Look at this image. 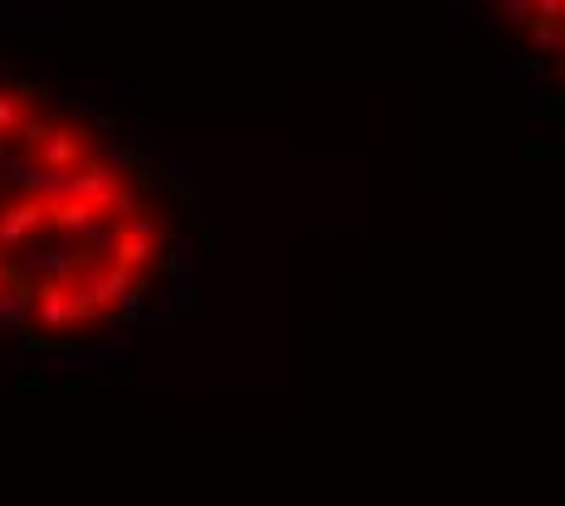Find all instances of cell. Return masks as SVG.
Here are the masks:
<instances>
[{
    "instance_id": "obj_1",
    "label": "cell",
    "mask_w": 565,
    "mask_h": 506,
    "mask_svg": "<svg viewBox=\"0 0 565 506\" xmlns=\"http://www.w3.org/2000/svg\"><path fill=\"white\" fill-rule=\"evenodd\" d=\"M191 278V209L128 118L0 49V341L93 365L161 326Z\"/></svg>"
},
{
    "instance_id": "obj_2",
    "label": "cell",
    "mask_w": 565,
    "mask_h": 506,
    "mask_svg": "<svg viewBox=\"0 0 565 506\" xmlns=\"http://www.w3.org/2000/svg\"><path fill=\"white\" fill-rule=\"evenodd\" d=\"M468 5L565 98V0H468Z\"/></svg>"
}]
</instances>
